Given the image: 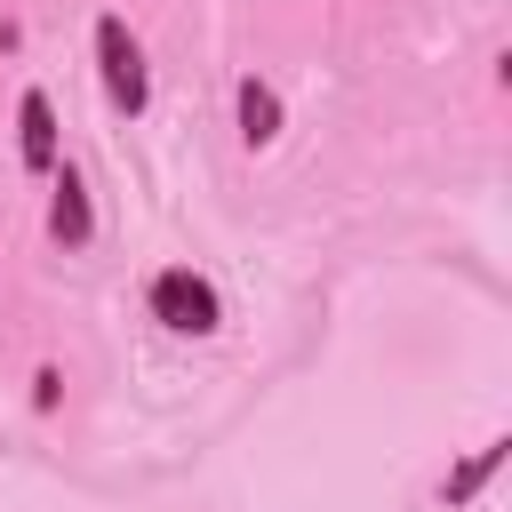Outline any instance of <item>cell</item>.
I'll list each match as a JSON object with an SVG mask.
<instances>
[{
	"mask_svg": "<svg viewBox=\"0 0 512 512\" xmlns=\"http://www.w3.org/2000/svg\"><path fill=\"white\" fill-rule=\"evenodd\" d=\"M88 48H96V80H104V104L136 120V112L152 104V64H144V40L128 32V16H96Z\"/></svg>",
	"mask_w": 512,
	"mask_h": 512,
	"instance_id": "obj_1",
	"label": "cell"
},
{
	"mask_svg": "<svg viewBox=\"0 0 512 512\" xmlns=\"http://www.w3.org/2000/svg\"><path fill=\"white\" fill-rule=\"evenodd\" d=\"M144 312H152L168 336H216V328H224V296H216V280H200L192 264L152 272V280H144Z\"/></svg>",
	"mask_w": 512,
	"mask_h": 512,
	"instance_id": "obj_2",
	"label": "cell"
},
{
	"mask_svg": "<svg viewBox=\"0 0 512 512\" xmlns=\"http://www.w3.org/2000/svg\"><path fill=\"white\" fill-rule=\"evenodd\" d=\"M16 160H24V176H56V104L40 88L16 96Z\"/></svg>",
	"mask_w": 512,
	"mask_h": 512,
	"instance_id": "obj_3",
	"label": "cell"
},
{
	"mask_svg": "<svg viewBox=\"0 0 512 512\" xmlns=\"http://www.w3.org/2000/svg\"><path fill=\"white\" fill-rule=\"evenodd\" d=\"M232 120H240V144H248V152H264V144H280V88L248 72V80L232 88Z\"/></svg>",
	"mask_w": 512,
	"mask_h": 512,
	"instance_id": "obj_4",
	"label": "cell"
},
{
	"mask_svg": "<svg viewBox=\"0 0 512 512\" xmlns=\"http://www.w3.org/2000/svg\"><path fill=\"white\" fill-rule=\"evenodd\" d=\"M48 240L64 248H88L96 240V208H88V184L72 168H56V192H48Z\"/></svg>",
	"mask_w": 512,
	"mask_h": 512,
	"instance_id": "obj_5",
	"label": "cell"
},
{
	"mask_svg": "<svg viewBox=\"0 0 512 512\" xmlns=\"http://www.w3.org/2000/svg\"><path fill=\"white\" fill-rule=\"evenodd\" d=\"M504 456H512V440H488V448H472V456H464V464L440 480V504H472V496L496 480V464H504Z\"/></svg>",
	"mask_w": 512,
	"mask_h": 512,
	"instance_id": "obj_6",
	"label": "cell"
}]
</instances>
